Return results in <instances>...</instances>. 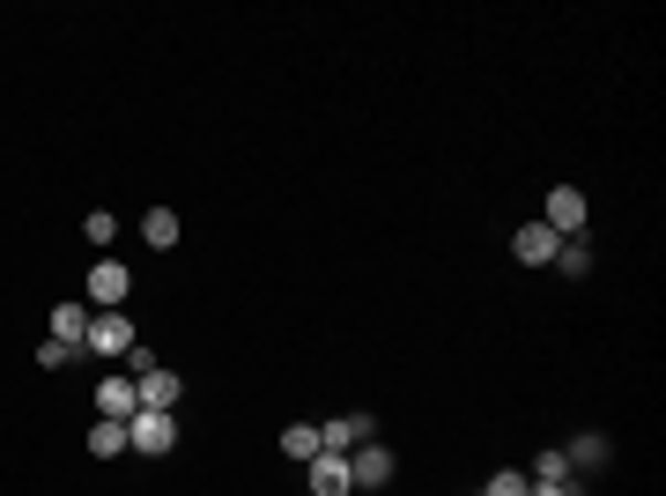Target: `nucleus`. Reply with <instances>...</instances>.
Masks as SVG:
<instances>
[{
  "mask_svg": "<svg viewBox=\"0 0 666 496\" xmlns=\"http://www.w3.org/2000/svg\"><path fill=\"white\" fill-rule=\"evenodd\" d=\"M126 297H134V267H126V260H89L82 304H89V312H119Z\"/></svg>",
  "mask_w": 666,
  "mask_h": 496,
  "instance_id": "1",
  "label": "nucleus"
},
{
  "mask_svg": "<svg viewBox=\"0 0 666 496\" xmlns=\"http://www.w3.org/2000/svg\"><path fill=\"white\" fill-rule=\"evenodd\" d=\"M126 445L148 452V460H163V452L178 445V415H163V408H141V415L126 422Z\"/></svg>",
  "mask_w": 666,
  "mask_h": 496,
  "instance_id": "2",
  "label": "nucleus"
},
{
  "mask_svg": "<svg viewBox=\"0 0 666 496\" xmlns=\"http://www.w3.org/2000/svg\"><path fill=\"white\" fill-rule=\"evenodd\" d=\"M385 482H393V452L378 445V437L348 452V489H385Z\"/></svg>",
  "mask_w": 666,
  "mask_h": 496,
  "instance_id": "3",
  "label": "nucleus"
},
{
  "mask_svg": "<svg viewBox=\"0 0 666 496\" xmlns=\"http://www.w3.org/2000/svg\"><path fill=\"white\" fill-rule=\"evenodd\" d=\"M134 341H141V334H134L119 312H97V319H89V341H82V356H126Z\"/></svg>",
  "mask_w": 666,
  "mask_h": 496,
  "instance_id": "4",
  "label": "nucleus"
},
{
  "mask_svg": "<svg viewBox=\"0 0 666 496\" xmlns=\"http://www.w3.org/2000/svg\"><path fill=\"white\" fill-rule=\"evenodd\" d=\"M378 437V422L370 415H341V422H319V452H334V460H348L356 445H370Z\"/></svg>",
  "mask_w": 666,
  "mask_h": 496,
  "instance_id": "5",
  "label": "nucleus"
},
{
  "mask_svg": "<svg viewBox=\"0 0 666 496\" xmlns=\"http://www.w3.org/2000/svg\"><path fill=\"white\" fill-rule=\"evenodd\" d=\"M548 230H556V238H585V193H578V186H556V193H548V215H541Z\"/></svg>",
  "mask_w": 666,
  "mask_h": 496,
  "instance_id": "6",
  "label": "nucleus"
},
{
  "mask_svg": "<svg viewBox=\"0 0 666 496\" xmlns=\"http://www.w3.org/2000/svg\"><path fill=\"white\" fill-rule=\"evenodd\" d=\"M97 415L104 422H134L141 415V386H134V378H97Z\"/></svg>",
  "mask_w": 666,
  "mask_h": 496,
  "instance_id": "7",
  "label": "nucleus"
},
{
  "mask_svg": "<svg viewBox=\"0 0 666 496\" xmlns=\"http://www.w3.org/2000/svg\"><path fill=\"white\" fill-rule=\"evenodd\" d=\"M556 245H563V238H556L548 223H526L511 238V260H526V267H556Z\"/></svg>",
  "mask_w": 666,
  "mask_h": 496,
  "instance_id": "8",
  "label": "nucleus"
},
{
  "mask_svg": "<svg viewBox=\"0 0 666 496\" xmlns=\"http://www.w3.org/2000/svg\"><path fill=\"white\" fill-rule=\"evenodd\" d=\"M89 319H97V312H89V304H82V297H67V304H52V341H67V348H82V341H89Z\"/></svg>",
  "mask_w": 666,
  "mask_h": 496,
  "instance_id": "9",
  "label": "nucleus"
},
{
  "mask_svg": "<svg viewBox=\"0 0 666 496\" xmlns=\"http://www.w3.org/2000/svg\"><path fill=\"white\" fill-rule=\"evenodd\" d=\"M178 393H186V378H178V371H163V363H156V371L141 378V408H163V415H178Z\"/></svg>",
  "mask_w": 666,
  "mask_h": 496,
  "instance_id": "10",
  "label": "nucleus"
},
{
  "mask_svg": "<svg viewBox=\"0 0 666 496\" xmlns=\"http://www.w3.org/2000/svg\"><path fill=\"white\" fill-rule=\"evenodd\" d=\"M563 460H570V467H607V460H615V445H607V437H600V430H578V437H570V445H563Z\"/></svg>",
  "mask_w": 666,
  "mask_h": 496,
  "instance_id": "11",
  "label": "nucleus"
},
{
  "mask_svg": "<svg viewBox=\"0 0 666 496\" xmlns=\"http://www.w3.org/2000/svg\"><path fill=\"white\" fill-rule=\"evenodd\" d=\"M311 496H348V460L319 452V460H311Z\"/></svg>",
  "mask_w": 666,
  "mask_h": 496,
  "instance_id": "12",
  "label": "nucleus"
},
{
  "mask_svg": "<svg viewBox=\"0 0 666 496\" xmlns=\"http://www.w3.org/2000/svg\"><path fill=\"white\" fill-rule=\"evenodd\" d=\"M282 460L311 467V460H319V430H311V422H289V430H282Z\"/></svg>",
  "mask_w": 666,
  "mask_h": 496,
  "instance_id": "13",
  "label": "nucleus"
},
{
  "mask_svg": "<svg viewBox=\"0 0 666 496\" xmlns=\"http://www.w3.org/2000/svg\"><path fill=\"white\" fill-rule=\"evenodd\" d=\"M141 238H148L156 252H171V245H178V215H171V208H148V215H141Z\"/></svg>",
  "mask_w": 666,
  "mask_h": 496,
  "instance_id": "14",
  "label": "nucleus"
},
{
  "mask_svg": "<svg viewBox=\"0 0 666 496\" xmlns=\"http://www.w3.org/2000/svg\"><path fill=\"white\" fill-rule=\"evenodd\" d=\"M89 452H97V460H119V452H126V422H104V415H97V430H89Z\"/></svg>",
  "mask_w": 666,
  "mask_h": 496,
  "instance_id": "15",
  "label": "nucleus"
},
{
  "mask_svg": "<svg viewBox=\"0 0 666 496\" xmlns=\"http://www.w3.org/2000/svg\"><path fill=\"white\" fill-rule=\"evenodd\" d=\"M556 267L563 274H592V245L585 238H563V245H556Z\"/></svg>",
  "mask_w": 666,
  "mask_h": 496,
  "instance_id": "16",
  "label": "nucleus"
},
{
  "mask_svg": "<svg viewBox=\"0 0 666 496\" xmlns=\"http://www.w3.org/2000/svg\"><path fill=\"white\" fill-rule=\"evenodd\" d=\"M82 238H89V245H112V238H119V223L97 208V215H82Z\"/></svg>",
  "mask_w": 666,
  "mask_h": 496,
  "instance_id": "17",
  "label": "nucleus"
},
{
  "mask_svg": "<svg viewBox=\"0 0 666 496\" xmlns=\"http://www.w3.org/2000/svg\"><path fill=\"white\" fill-rule=\"evenodd\" d=\"M482 496H526V474H518V467L489 474V489H482Z\"/></svg>",
  "mask_w": 666,
  "mask_h": 496,
  "instance_id": "18",
  "label": "nucleus"
},
{
  "mask_svg": "<svg viewBox=\"0 0 666 496\" xmlns=\"http://www.w3.org/2000/svg\"><path fill=\"white\" fill-rule=\"evenodd\" d=\"M533 474H541V482H570V460H563V452H541V460H533Z\"/></svg>",
  "mask_w": 666,
  "mask_h": 496,
  "instance_id": "19",
  "label": "nucleus"
},
{
  "mask_svg": "<svg viewBox=\"0 0 666 496\" xmlns=\"http://www.w3.org/2000/svg\"><path fill=\"white\" fill-rule=\"evenodd\" d=\"M74 356H82V348H67V341H45V348H38V363H45V371H60V363H74Z\"/></svg>",
  "mask_w": 666,
  "mask_h": 496,
  "instance_id": "20",
  "label": "nucleus"
},
{
  "mask_svg": "<svg viewBox=\"0 0 666 496\" xmlns=\"http://www.w3.org/2000/svg\"><path fill=\"white\" fill-rule=\"evenodd\" d=\"M563 496H592V489H578V482H563Z\"/></svg>",
  "mask_w": 666,
  "mask_h": 496,
  "instance_id": "21",
  "label": "nucleus"
}]
</instances>
